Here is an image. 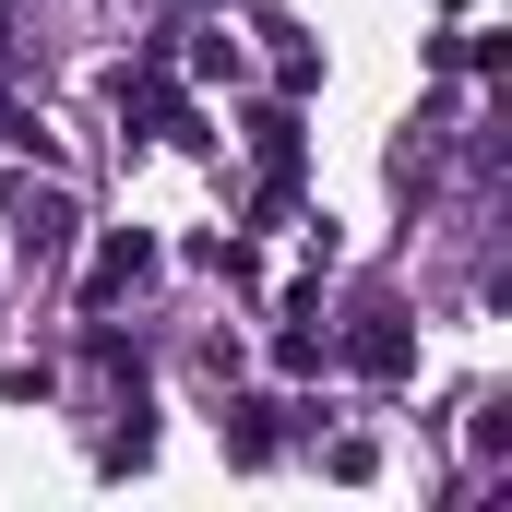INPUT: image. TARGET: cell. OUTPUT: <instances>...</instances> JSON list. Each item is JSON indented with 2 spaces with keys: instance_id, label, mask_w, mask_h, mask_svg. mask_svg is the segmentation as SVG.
Returning <instances> with one entry per match:
<instances>
[{
  "instance_id": "3",
  "label": "cell",
  "mask_w": 512,
  "mask_h": 512,
  "mask_svg": "<svg viewBox=\"0 0 512 512\" xmlns=\"http://www.w3.org/2000/svg\"><path fill=\"white\" fill-rule=\"evenodd\" d=\"M143 262H155L143 239H108V251H96V274H84V298H120V286L143 274Z\"/></svg>"
},
{
  "instance_id": "4",
  "label": "cell",
  "mask_w": 512,
  "mask_h": 512,
  "mask_svg": "<svg viewBox=\"0 0 512 512\" xmlns=\"http://www.w3.org/2000/svg\"><path fill=\"white\" fill-rule=\"evenodd\" d=\"M251 143H262V167H274V179L298 167V120H286V108H262V120H251Z\"/></svg>"
},
{
  "instance_id": "1",
  "label": "cell",
  "mask_w": 512,
  "mask_h": 512,
  "mask_svg": "<svg viewBox=\"0 0 512 512\" xmlns=\"http://www.w3.org/2000/svg\"><path fill=\"white\" fill-rule=\"evenodd\" d=\"M72 251V203L48 191V203H24V262H60Z\"/></svg>"
},
{
  "instance_id": "5",
  "label": "cell",
  "mask_w": 512,
  "mask_h": 512,
  "mask_svg": "<svg viewBox=\"0 0 512 512\" xmlns=\"http://www.w3.org/2000/svg\"><path fill=\"white\" fill-rule=\"evenodd\" d=\"M227 453H239V465H262V453H274V405H239V429H227Z\"/></svg>"
},
{
  "instance_id": "2",
  "label": "cell",
  "mask_w": 512,
  "mask_h": 512,
  "mask_svg": "<svg viewBox=\"0 0 512 512\" xmlns=\"http://www.w3.org/2000/svg\"><path fill=\"white\" fill-rule=\"evenodd\" d=\"M346 358H358L370 382H405V358H417V346H405L393 322H370V334H346Z\"/></svg>"
}]
</instances>
